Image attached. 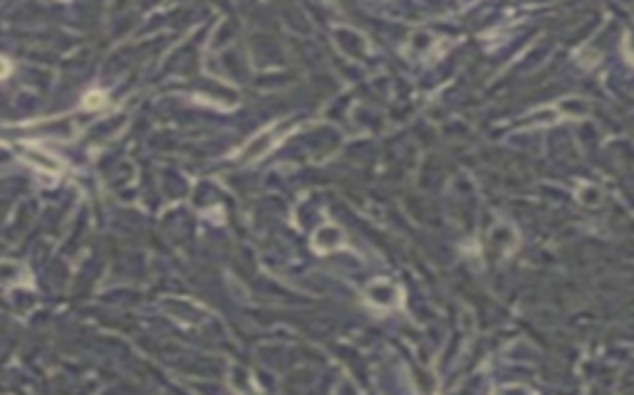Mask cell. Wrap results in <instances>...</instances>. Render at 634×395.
Masks as SVG:
<instances>
[{
    "label": "cell",
    "mask_w": 634,
    "mask_h": 395,
    "mask_svg": "<svg viewBox=\"0 0 634 395\" xmlns=\"http://www.w3.org/2000/svg\"><path fill=\"white\" fill-rule=\"evenodd\" d=\"M100 104H102V94H87L84 106H100Z\"/></svg>",
    "instance_id": "1"
},
{
    "label": "cell",
    "mask_w": 634,
    "mask_h": 395,
    "mask_svg": "<svg viewBox=\"0 0 634 395\" xmlns=\"http://www.w3.org/2000/svg\"><path fill=\"white\" fill-rule=\"evenodd\" d=\"M8 72H11V64H8V62H6V60L0 57V79L6 77V74H8Z\"/></svg>",
    "instance_id": "2"
}]
</instances>
